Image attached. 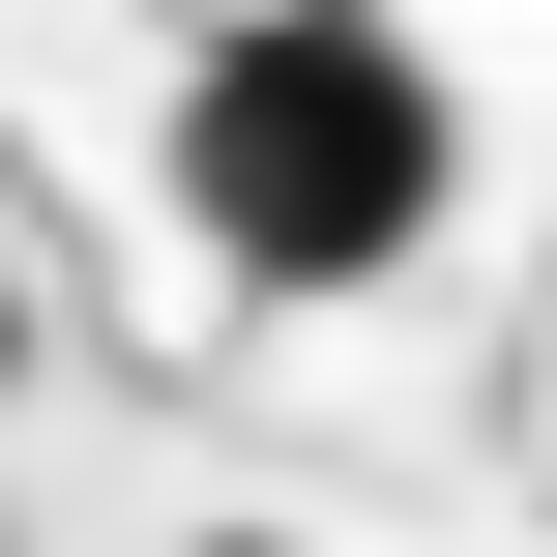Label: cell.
<instances>
[{"instance_id":"obj_1","label":"cell","mask_w":557,"mask_h":557,"mask_svg":"<svg viewBox=\"0 0 557 557\" xmlns=\"http://www.w3.org/2000/svg\"><path fill=\"white\" fill-rule=\"evenodd\" d=\"M470 206V88L411 59V0H235L176 59V235L235 294H382Z\"/></svg>"},{"instance_id":"obj_2","label":"cell","mask_w":557,"mask_h":557,"mask_svg":"<svg viewBox=\"0 0 557 557\" xmlns=\"http://www.w3.org/2000/svg\"><path fill=\"white\" fill-rule=\"evenodd\" d=\"M176 557H294V529H176Z\"/></svg>"},{"instance_id":"obj_3","label":"cell","mask_w":557,"mask_h":557,"mask_svg":"<svg viewBox=\"0 0 557 557\" xmlns=\"http://www.w3.org/2000/svg\"><path fill=\"white\" fill-rule=\"evenodd\" d=\"M0 352H29V294H0Z\"/></svg>"}]
</instances>
